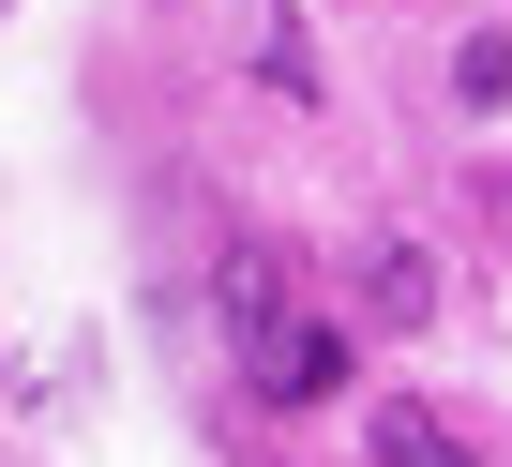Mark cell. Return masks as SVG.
Masks as SVG:
<instances>
[{"instance_id":"obj_1","label":"cell","mask_w":512,"mask_h":467,"mask_svg":"<svg viewBox=\"0 0 512 467\" xmlns=\"http://www.w3.org/2000/svg\"><path fill=\"white\" fill-rule=\"evenodd\" d=\"M211 317H226V362H256L302 302H287V242H226V272H211Z\"/></svg>"},{"instance_id":"obj_2","label":"cell","mask_w":512,"mask_h":467,"mask_svg":"<svg viewBox=\"0 0 512 467\" xmlns=\"http://www.w3.org/2000/svg\"><path fill=\"white\" fill-rule=\"evenodd\" d=\"M241 392H272V407H332V392H347V332H332V317H287L272 347L241 362Z\"/></svg>"},{"instance_id":"obj_3","label":"cell","mask_w":512,"mask_h":467,"mask_svg":"<svg viewBox=\"0 0 512 467\" xmlns=\"http://www.w3.org/2000/svg\"><path fill=\"white\" fill-rule=\"evenodd\" d=\"M362 317H377V332H422V317H437V257L377 226V242H362Z\"/></svg>"},{"instance_id":"obj_4","label":"cell","mask_w":512,"mask_h":467,"mask_svg":"<svg viewBox=\"0 0 512 467\" xmlns=\"http://www.w3.org/2000/svg\"><path fill=\"white\" fill-rule=\"evenodd\" d=\"M362 452H377V467H482V437H467L452 407H407V392L362 422Z\"/></svg>"},{"instance_id":"obj_5","label":"cell","mask_w":512,"mask_h":467,"mask_svg":"<svg viewBox=\"0 0 512 467\" xmlns=\"http://www.w3.org/2000/svg\"><path fill=\"white\" fill-rule=\"evenodd\" d=\"M241 46H256V76H272L287 106H317V61H302V16H287V0H256V16H241Z\"/></svg>"},{"instance_id":"obj_6","label":"cell","mask_w":512,"mask_h":467,"mask_svg":"<svg viewBox=\"0 0 512 467\" xmlns=\"http://www.w3.org/2000/svg\"><path fill=\"white\" fill-rule=\"evenodd\" d=\"M452 106H512V31H467L452 46Z\"/></svg>"}]
</instances>
